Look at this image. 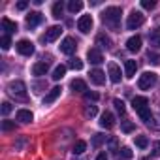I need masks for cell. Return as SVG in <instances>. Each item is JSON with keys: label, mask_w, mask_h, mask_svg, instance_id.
<instances>
[{"label": "cell", "mask_w": 160, "mask_h": 160, "mask_svg": "<svg viewBox=\"0 0 160 160\" xmlns=\"http://www.w3.org/2000/svg\"><path fill=\"white\" fill-rule=\"evenodd\" d=\"M121 15H122L121 8L109 6V8H106V12L102 13V21H104V25L109 27L111 30H119V28H121Z\"/></svg>", "instance_id": "cell-1"}, {"label": "cell", "mask_w": 160, "mask_h": 160, "mask_svg": "<svg viewBox=\"0 0 160 160\" xmlns=\"http://www.w3.org/2000/svg\"><path fill=\"white\" fill-rule=\"evenodd\" d=\"M132 108L134 111L141 117V121L145 122H151V109H149V100L145 96H136L132 100Z\"/></svg>", "instance_id": "cell-2"}, {"label": "cell", "mask_w": 160, "mask_h": 160, "mask_svg": "<svg viewBox=\"0 0 160 160\" xmlns=\"http://www.w3.org/2000/svg\"><path fill=\"white\" fill-rule=\"evenodd\" d=\"M8 94L17 100H27V85L23 81H12L8 85Z\"/></svg>", "instance_id": "cell-3"}, {"label": "cell", "mask_w": 160, "mask_h": 160, "mask_svg": "<svg viewBox=\"0 0 160 160\" xmlns=\"http://www.w3.org/2000/svg\"><path fill=\"white\" fill-rule=\"evenodd\" d=\"M154 83H156V73H154V72H145V73H141L139 79H138V87H139L141 91H149Z\"/></svg>", "instance_id": "cell-4"}, {"label": "cell", "mask_w": 160, "mask_h": 160, "mask_svg": "<svg viewBox=\"0 0 160 160\" xmlns=\"http://www.w3.org/2000/svg\"><path fill=\"white\" fill-rule=\"evenodd\" d=\"M143 21H145V15H143L141 12L134 10V12L128 15V19H126V28H128V30H136V28H139V27L143 25Z\"/></svg>", "instance_id": "cell-5"}, {"label": "cell", "mask_w": 160, "mask_h": 160, "mask_svg": "<svg viewBox=\"0 0 160 160\" xmlns=\"http://www.w3.org/2000/svg\"><path fill=\"white\" fill-rule=\"evenodd\" d=\"M15 47H17V51H19L23 57H30V55H34V43H32L30 40H19Z\"/></svg>", "instance_id": "cell-6"}, {"label": "cell", "mask_w": 160, "mask_h": 160, "mask_svg": "<svg viewBox=\"0 0 160 160\" xmlns=\"http://www.w3.org/2000/svg\"><path fill=\"white\" fill-rule=\"evenodd\" d=\"M60 32H62L60 27H57V25H55V27H49V28L45 30V34L42 36V42H43V43H51V42H55V40L60 36Z\"/></svg>", "instance_id": "cell-7"}, {"label": "cell", "mask_w": 160, "mask_h": 160, "mask_svg": "<svg viewBox=\"0 0 160 160\" xmlns=\"http://www.w3.org/2000/svg\"><path fill=\"white\" fill-rule=\"evenodd\" d=\"M92 25H94V21H92L91 15H83V17H79V21H77V28L81 30L83 34H89L92 30Z\"/></svg>", "instance_id": "cell-8"}, {"label": "cell", "mask_w": 160, "mask_h": 160, "mask_svg": "<svg viewBox=\"0 0 160 160\" xmlns=\"http://www.w3.org/2000/svg\"><path fill=\"white\" fill-rule=\"evenodd\" d=\"M75 49H77V42H75L73 38H64V40H62L60 51H62L64 55H72V53H75Z\"/></svg>", "instance_id": "cell-9"}, {"label": "cell", "mask_w": 160, "mask_h": 160, "mask_svg": "<svg viewBox=\"0 0 160 160\" xmlns=\"http://www.w3.org/2000/svg\"><path fill=\"white\" fill-rule=\"evenodd\" d=\"M87 58H89L91 64H100V62H104V55H102V51H100L98 47L89 49V51H87Z\"/></svg>", "instance_id": "cell-10"}, {"label": "cell", "mask_w": 160, "mask_h": 160, "mask_svg": "<svg viewBox=\"0 0 160 160\" xmlns=\"http://www.w3.org/2000/svg\"><path fill=\"white\" fill-rule=\"evenodd\" d=\"M100 126H102V128H108V130L113 128V126H115V117H113L109 111H104L102 117H100Z\"/></svg>", "instance_id": "cell-11"}, {"label": "cell", "mask_w": 160, "mask_h": 160, "mask_svg": "<svg viewBox=\"0 0 160 160\" xmlns=\"http://www.w3.org/2000/svg\"><path fill=\"white\" fill-rule=\"evenodd\" d=\"M126 49H128L130 53H138V51L141 49V38H139V36H132V38H128V42H126Z\"/></svg>", "instance_id": "cell-12"}, {"label": "cell", "mask_w": 160, "mask_h": 160, "mask_svg": "<svg viewBox=\"0 0 160 160\" xmlns=\"http://www.w3.org/2000/svg\"><path fill=\"white\" fill-rule=\"evenodd\" d=\"M60 92H62V89H60V87H53V89H51V91L45 94V98H43V104H45V106L53 104V102H55V100L60 96Z\"/></svg>", "instance_id": "cell-13"}, {"label": "cell", "mask_w": 160, "mask_h": 160, "mask_svg": "<svg viewBox=\"0 0 160 160\" xmlns=\"http://www.w3.org/2000/svg\"><path fill=\"white\" fill-rule=\"evenodd\" d=\"M108 72H109V79H111L113 83H119V81H121V68H119L117 64L111 62V64L108 66Z\"/></svg>", "instance_id": "cell-14"}, {"label": "cell", "mask_w": 160, "mask_h": 160, "mask_svg": "<svg viewBox=\"0 0 160 160\" xmlns=\"http://www.w3.org/2000/svg\"><path fill=\"white\" fill-rule=\"evenodd\" d=\"M91 81L94 85H104L106 83V73L102 70H92L91 72Z\"/></svg>", "instance_id": "cell-15"}, {"label": "cell", "mask_w": 160, "mask_h": 160, "mask_svg": "<svg viewBox=\"0 0 160 160\" xmlns=\"http://www.w3.org/2000/svg\"><path fill=\"white\" fill-rule=\"evenodd\" d=\"M40 23H42V13L32 12V13H28V15H27V27L34 28V27H38Z\"/></svg>", "instance_id": "cell-16"}, {"label": "cell", "mask_w": 160, "mask_h": 160, "mask_svg": "<svg viewBox=\"0 0 160 160\" xmlns=\"http://www.w3.org/2000/svg\"><path fill=\"white\" fill-rule=\"evenodd\" d=\"M47 70H49V64H47V62H36V64L32 66V73L38 75V77H40V75H45Z\"/></svg>", "instance_id": "cell-17"}, {"label": "cell", "mask_w": 160, "mask_h": 160, "mask_svg": "<svg viewBox=\"0 0 160 160\" xmlns=\"http://www.w3.org/2000/svg\"><path fill=\"white\" fill-rule=\"evenodd\" d=\"M17 121H21V122H32L34 121V115H32V111H28V109H19L17 111Z\"/></svg>", "instance_id": "cell-18"}, {"label": "cell", "mask_w": 160, "mask_h": 160, "mask_svg": "<svg viewBox=\"0 0 160 160\" xmlns=\"http://www.w3.org/2000/svg\"><path fill=\"white\" fill-rule=\"evenodd\" d=\"M70 87H72L73 92H87V85H85L83 79H73L70 83Z\"/></svg>", "instance_id": "cell-19"}, {"label": "cell", "mask_w": 160, "mask_h": 160, "mask_svg": "<svg viewBox=\"0 0 160 160\" xmlns=\"http://www.w3.org/2000/svg\"><path fill=\"white\" fill-rule=\"evenodd\" d=\"M136 70H138L136 60H126V62H124V75H126V77H134V75H136Z\"/></svg>", "instance_id": "cell-20"}, {"label": "cell", "mask_w": 160, "mask_h": 160, "mask_svg": "<svg viewBox=\"0 0 160 160\" xmlns=\"http://www.w3.org/2000/svg\"><path fill=\"white\" fill-rule=\"evenodd\" d=\"M149 42H151V45H154V47L160 49V27H156L154 30H151V34H149Z\"/></svg>", "instance_id": "cell-21"}, {"label": "cell", "mask_w": 160, "mask_h": 160, "mask_svg": "<svg viewBox=\"0 0 160 160\" xmlns=\"http://www.w3.org/2000/svg\"><path fill=\"white\" fill-rule=\"evenodd\" d=\"M96 43H98L102 49H111V40H109V36H106V34H98V36H96Z\"/></svg>", "instance_id": "cell-22"}, {"label": "cell", "mask_w": 160, "mask_h": 160, "mask_svg": "<svg viewBox=\"0 0 160 160\" xmlns=\"http://www.w3.org/2000/svg\"><path fill=\"white\" fill-rule=\"evenodd\" d=\"M2 28H4L8 34H12V32L17 30V23H15V21H10V19L4 17V19H2Z\"/></svg>", "instance_id": "cell-23"}, {"label": "cell", "mask_w": 160, "mask_h": 160, "mask_svg": "<svg viewBox=\"0 0 160 160\" xmlns=\"http://www.w3.org/2000/svg\"><path fill=\"white\" fill-rule=\"evenodd\" d=\"M81 8H83V2H81V0H72V2H68V10H70V13L81 12Z\"/></svg>", "instance_id": "cell-24"}, {"label": "cell", "mask_w": 160, "mask_h": 160, "mask_svg": "<svg viewBox=\"0 0 160 160\" xmlns=\"http://www.w3.org/2000/svg\"><path fill=\"white\" fill-rule=\"evenodd\" d=\"M64 75H66V66L58 64V66L53 70V79H55V81H58V79H62Z\"/></svg>", "instance_id": "cell-25"}, {"label": "cell", "mask_w": 160, "mask_h": 160, "mask_svg": "<svg viewBox=\"0 0 160 160\" xmlns=\"http://www.w3.org/2000/svg\"><path fill=\"white\" fill-rule=\"evenodd\" d=\"M62 12H64V4L62 2H55L53 4V17L55 19H60L62 17Z\"/></svg>", "instance_id": "cell-26"}, {"label": "cell", "mask_w": 160, "mask_h": 160, "mask_svg": "<svg viewBox=\"0 0 160 160\" xmlns=\"http://www.w3.org/2000/svg\"><path fill=\"white\" fill-rule=\"evenodd\" d=\"M85 149H87V143L83 139H77L73 145V154H81V152H85Z\"/></svg>", "instance_id": "cell-27"}, {"label": "cell", "mask_w": 160, "mask_h": 160, "mask_svg": "<svg viewBox=\"0 0 160 160\" xmlns=\"http://www.w3.org/2000/svg\"><path fill=\"white\" fill-rule=\"evenodd\" d=\"M134 143H136V147H139V149H145V147L149 145V139H147L145 136H136V138H134Z\"/></svg>", "instance_id": "cell-28"}, {"label": "cell", "mask_w": 160, "mask_h": 160, "mask_svg": "<svg viewBox=\"0 0 160 160\" xmlns=\"http://www.w3.org/2000/svg\"><path fill=\"white\" fill-rule=\"evenodd\" d=\"M83 113H85V117H87V119H92V117L98 113V109H96V106H85Z\"/></svg>", "instance_id": "cell-29"}, {"label": "cell", "mask_w": 160, "mask_h": 160, "mask_svg": "<svg viewBox=\"0 0 160 160\" xmlns=\"http://www.w3.org/2000/svg\"><path fill=\"white\" fill-rule=\"evenodd\" d=\"M0 45H2V49H4V51H8V49H10V45H12V38H10V34H4L2 38H0Z\"/></svg>", "instance_id": "cell-30"}, {"label": "cell", "mask_w": 160, "mask_h": 160, "mask_svg": "<svg viewBox=\"0 0 160 160\" xmlns=\"http://www.w3.org/2000/svg\"><path fill=\"white\" fill-rule=\"evenodd\" d=\"M70 68H72V70H81V68H83V60L77 58V57L72 58V60H70Z\"/></svg>", "instance_id": "cell-31"}, {"label": "cell", "mask_w": 160, "mask_h": 160, "mask_svg": "<svg viewBox=\"0 0 160 160\" xmlns=\"http://www.w3.org/2000/svg\"><path fill=\"white\" fill-rule=\"evenodd\" d=\"M104 141H106V136H104V134H94V138H92V147H100Z\"/></svg>", "instance_id": "cell-32"}, {"label": "cell", "mask_w": 160, "mask_h": 160, "mask_svg": "<svg viewBox=\"0 0 160 160\" xmlns=\"http://www.w3.org/2000/svg\"><path fill=\"white\" fill-rule=\"evenodd\" d=\"M147 58H149V62L151 64H160V55L158 53H152V51H149V55H147Z\"/></svg>", "instance_id": "cell-33"}, {"label": "cell", "mask_w": 160, "mask_h": 160, "mask_svg": "<svg viewBox=\"0 0 160 160\" xmlns=\"http://www.w3.org/2000/svg\"><path fill=\"white\" fill-rule=\"evenodd\" d=\"M2 130L4 132H12V130H15V122L13 121H2Z\"/></svg>", "instance_id": "cell-34"}, {"label": "cell", "mask_w": 160, "mask_h": 160, "mask_svg": "<svg viewBox=\"0 0 160 160\" xmlns=\"http://www.w3.org/2000/svg\"><path fill=\"white\" fill-rule=\"evenodd\" d=\"M119 151H121L119 154H121V156H122L124 160H130V158L134 156V152L130 151V147H122V149H119Z\"/></svg>", "instance_id": "cell-35"}, {"label": "cell", "mask_w": 160, "mask_h": 160, "mask_svg": "<svg viewBox=\"0 0 160 160\" xmlns=\"http://www.w3.org/2000/svg\"><path fill=\"white\" fill-rule=\"evenodd\" d=\"M121 128H122V132H124V134H130V132H134V128H136V126H134V122H130V121H124Z\"/></svg>", "instance_id": "cell-36"}, {"label": "cell", "mask_w": 160, "mask_h": 160, "mask_svg": "<svg viewBox=\"0 0 160 160\" xmlns=\"http://www.w3.org/2000/svg\"><path fill=\"white\" fill-rule=\"evenodd\" d=\"M12 109H13V108H12V104H10V102H4V104H2V108H0V111H2V115H4V117H6V115H10V113H12Z\"/></svg>", "instance_id": "cell-37"}, {"label": "cell", "mask_w": 160, "mask_h": 160, "mask_svg": "<svg viewBox=\"0 0 160 160\" xmlns=\"http://www.w3.org/2000/svg\"><path fill=\"white\" fill-rule=\"evenodd\" d=\"M154 6H156L154 0H141V8H143V10H152Z\"/></svg>", "instance_id": "cell-38"}, {"label": "cell", "mask_w": 160, "mask_h": 160, "mask_svg": "<svg viewBox=\"0 0 160 160\" xmlns=\"http://www.w3.org/2000/svg\"><path fill=\"white\" fill-rule=\"evenodd\" d=\"M113 106L117 108V111H119L121 115L124 113V104H122V100H119V98H115V100H113Z\"/></svg>", "instance_id": "cell-39"}, {"label": "cell", "mask_w": 160, "mask_h": 160, "mask_svg": "<svg viewBox=\"0 0 160 160\" xmlns=\"http://www.w3.org/2000/svg\"><path fill=\"white\" fill-rule=\"evenodd\" d=\"M152 156H160V141H156L152 145Z\"/></svg>", "instance_id": "cell-40"}, {"label": "cell", "mask_w": 160, "mask_h": 160, "mask_svg": "<svg viewBox=\"0 0 160 160\" xmlns=\"http://www.w3.org/2000/svg\"><path fill=\"white\" fill-rule=\"evenodd\" d=\"M85 98H87V100H98V94H96V92L87 91V92H85Z\"/></svg>", "instance_id": "cell-41"}, {"label": "cell", "mask_w": 160, "mask_h": 160, "mask_svg": "<svg viewBox=\"0 0 160 160\" xmlns=\"http://www.w3.org/2000/svg\"><path fill=\"white\" fill-rule=\"evenodd\" d=\"M27 6H28V2H19L17 4V10H27Z\"/></svg>", "instance_id": "cell-42"}, {"label": "cell", "mask_w": 160, "mask_h": 160, "mask_svg": "<svg viewBox=\"0 0 160 160\" xmlns=\"http://www.w3.org/2000/svg\"><path fill=\"white\" fill-rule=\"evenodd\" d=\"M96 160H108V154H106V152H100V154H98V158H96Z\"/></svg>", "instance_id": "cell-43"}, {"label": "cell", "mask_w": 160, "mask_h": 160, "mask_svg": "<svg viewBox=\"0 0 160 160\" xmlns=\"http://www.w3.org/2000/svg\"><path fill=\"white\" fill-rule=\"evenodd\" d=\"M143 160H145V158H143Z\"/></svg>", "instance_id": "cell-44"}]
</instances>
